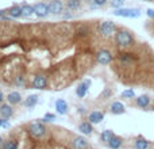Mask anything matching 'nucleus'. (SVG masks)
<instances>
[{
  "instance_id": "obj_1",
  "label": "nucleus",
  "mask_w": 154,
  "mask_h": 149,
  "mask_svg": "<svg viewBox=\"0 0 154 149\" xmlns=\"http://www.w3.org/2000/svg\"><path fill=\"white\" fill-rule=\"evenodd\" d=\"M115 42L119 48L122 49H127V48H131L135 42L134 40V35L130 30L127 29H118L116 34H115Z\"/></svg>"
},
{
  "instance_id": "obj_2",
  "label": "nucleus",
  "mask_w": 154,
  "mask_h": 149,
  "mask_svg": "<svg viewBox=\"0 0 154 149\" xmlns=\"http://www.w3.org/2000/svg\"><path fill=\"white\" fill-rule=\"evenodd\" d=\"M118 31L116 24L112 21H104L99 24V34L104 38H109L112 35H115Z\"/></svg>"
},
{
  "instance_id": "obj_3",
  "label": "nucleus",
  "mask_w": 154,
  "mask_h": 149,
  "mask_svg": "<svg viewBox=\"0 0 154 149\" xmlns=\"http://www.w3.org/2000/svg\"><path fill=\"white\" fill-rule=\"evenodd\" d=\"M29 133L35 138H43L48 133V129L43 122H32L29 125Z\"/></svg>"
},
{
  "instance_id": "obj_4",
  "label": "nucleus",
  "mask_w": 154,
  "mask_h": 149,
  "mask_svg": "<svg viewBox=\"0 0 154 149\" xmlns=\"http://www.w3.org/2000/svg\"><path fill=\"white\" fill-rule=\"evenodd\" d=\"M114 15L120 16V18H139L141 10H138V8H119V10H115Z\"/></svg>"
},
{
  "instance_id": "obj_5",
  "label": "nucleus",
  "mask_w": 154,
  "mask_h": 149,
  "mask_svg": "<svg viewBox=\"0 0 154 149\" xmlns=\"http://www.w3.org/2000/svg\"><path fill=\"white\" fill-rule=\"evenodd\" d=\"M114 60V56L112 53L108 50V49H100V50L96 53V61L100 65H108L112 62Z\"/></svg>"
},
{
  "instance_id": "obj_6",
  "label": "nucleus",
  "mask_w": 154,
  "mask_h": 149,
  "mask_svg": "<svg viewBox=\"0 0 154 149\" xmlns=\"http://www.w3.org/2000/svg\"><path fill=\"white\" fill-rule=\"evenodd\" d=\"M48 4L51 15H62V12L66 10L65 2H62V0H50Z\"/></svg>"
},
{
  "instance_id": "obj_7",
  "label": "nucleus",
  "mask_w": 154,
  "mask_h": 149,
  "mask_svg": "<svg viewBox=\"0 0 154 149\" xmlns=\"http://www.w3.org/2000/svg\"><path fill=\"white\" fill-rule=\"evenodd\" d=\"M34 14L38 16V18L43 19V18H48L50 15V10H49V4L48 3H35L34 4Z\"/></svg>"
},
{
  "instance_id": "obj_8",
  "label": "nucleus",
  "mask_w": 154,
  "mask_h": 149,
  "mask_svg": "<svg viewBox=\"0 0 154 149\" xmlns=\"http://www.w3.org/2000/svg\"><path fill=\"white\" fill-rule=\"evenodd\" d=\"M31 87L34 90H46V87H48V77L43 73H37L34 76V79H32Z\"/></svg>"
},
{
  "instance_id": "obj_9",
  "label": "nucleus",
  "mask_w": 154,
  "mask_h": 149,
  "mask_svg": "<svg viewBox=\"0 0 154 149\" xmlns=\"http://www.w3.org/2000/svg\"><path fill=\"white\" fill-rule=\"evenodd\" d=\"M72 147L73 149H87L89 147V141L84 136H76L72 140Z\"/></svg>"
},
{
  "instance_id": "obj_10",
  "label": "nucleus",
  "mask_w": 154,
  "mask_h": 149,
  "mask_svg": "<svg viewBox=\"0 0 154 149\" xmlns=\"http://www.w3.org/2000/svg\"><path fill=\"white\" fill-rule=\"evenodd\" d=\"M14 113H15L14 106H12V104H10L8 102H7V103H2V104H0V117H2V118L10 119V118L14 115Z\"/></svg>"
},
{
  "instance_id": "obj_11",
  "label": "nucleus",
  "mask_w": 154,
  "mask_h": 149,
  "mask_svg": "<svg viewBox=\"0 0 154 149\" xmlns=\"http://www.w3.org/2000/svg\"><path fill=\"white\" fill-rule=\"evenodd\" d=\"M89 87H91L89 80H84V81H81L76 88V95L79 96V98H84V96H87L88 91H89Z\"/></svg>"
},
{
  "instance_id": "obj_12",
  "label": "nucleus",
  "mask_w": 154,
  "mask_h": 149,
  "mask_svg": "<svg viewBox=\"0 0 154 149\" xmlns=\"http://www.w3.org/2000/svg\"><path fill=\"white\" fill-rule=\"evenodd\" d=\"M152 104V98L149 95H141L138 98H135V106L139 109H149V106Z\"/></svg>"
},
{
  "instance_id": "obj_13",
  "label": "nucleus",
  "mask_w": 154,
  "mask_h": 149,
  "mask_svg": "<svg viewBox=\"0 0 154 149\" xmlns=\"http://www.w3.org/2000/svg\"><path fill=\"white\" fill-rule=\"evenodd\" d=\"M109 113L114 115H120V114H125L126 113V107L125 104L122 103V102H112L111 104H109Z\"/></svg>"
},
{
  "instance_id": "obj_14",
  "label": "nucleus",
  "mask_w": 154,
  "mask_h": 149,
  "mask_svg": "<svg viewBox=\"0 0 154 149\" xmlns=\"http://www.w3.org/2000/svg\"><path fill=\"white\" fill-rule=\"evenodd\" d=\"M104 119V114L101 111H99V110H95V111L89 113V115H88V121H89L92 125H99V123H101Z\"/></svg>"
},
{
  "instance_id": "obj_15",
  "label": "nucleus",
  "mask_w": 154,
  "mask_h": 149,
  "mask_svg": "<svg viewBox=\"0 0 154 149\" xmlns=\"http://www.w3.org/2000/svg\"><path fill=\"white\" fill-rule=\"evenodd\" d=\"M5 100H7L10 104L15 106V104H19L22 102V95H20V92H18V91H12V92H10L7 96H5Z\"/></svg>"
},
{
  "instance_id": "obj_16",
  "label": "nucleus",
  "mask_w": 154,
  "mask_h": 149,
  "mask_svg": "<svg viewBox=\"0 0 154 149\" xmlns=\"http://www.w3.org/2000/svg\"><path fill=\"white\" fill-rule=\"evenodd\" d=\"M54 106H56V110H57V113H58V114H61V115L68 114V110H69V107H68L66 100H64V99H57Z\"/></svg>"
},
{
  "instance_id": "obj_17",
  "label": "nucleus",
  "mask_w": 154,
  "mask_h": 149,
  "mask_svg": "<svg viewBox=\"0 0 154 149\" xmlns=\"http://www.w3.org/2000/svg\"><path fill=\"white\" fill-rule=\"evenodd\" d=\"M79 132H81L84 136H91V134L93 133V125L89 122V121L81 122L79 125Z\"/></svg>"
},
{
  "instance_id": "obj_18",
  "label": "nucleus",
  "mask_w": 154,
  "mask_h": 149,
  "mask_svg": "<svg viewBox=\"0 0 154 149\" xmlns=\"http://www.w3.org/2000/svg\"><path fill=\"white\" fill-rule=\"evenodd\" d=\"M65 5H66V10L72 11V12H76V11H79L80 8H81L82 0H66Z\"/></svg>"
},
{
  "instance_id": "obj_19",
  "label": "nucleus",
  "mask_w": 154,
  "mask_h": 149,
  "mask_svg": "<svg viewBox=\"0 0 154 149\" xmlns=\"http://www.w3.org/2000/svg\"><path fill=\"white\" fill-rule=\"evenodd\" d=\"M8 15L11 16L12 19H18V18H22L23 16V12H22V5H12V7L8 8Z\"/></svg>"
},
{
  "instance_id": "obj_20",
  "label": "nucleus",
  "mask_w": 154,
  "mask_h": 149,
  "mask_svg": "<svg viewBox=\"0 0 154 149\" xmlns=\"http://www.w3.org/2000/svg\"><path fill=\"white\" fill-rule=\"evenodd\" d=\"M123 145V138L119 136H114L111 140H109V142L107 144V147L109 149H120Z\"/></svg>"
},
{
  "instance_id": "obj_21",
  "label": "nucleus",
  "mask_w": 154,
  "mask_h": 149,
  "mask_svg": "<svg viewBox=\"0 0 154 149\" xmlns=\"http://www.w3.org/2000/svg\"><path fill=\"white\" fill-rule=\"evenodd\" d=\"M38 100H39V96L38 95H29L26 99H24L23 104L27 107V109H32V107L37 106Z\"/></svg>"
},
{
  "instance_id": "obj_22",
  "label": "nucleus",
  "mask_w": 154,
  "mask_h": 149,
  "mask_svg": "<svg viewBox=\"0 0 154 149\" xmlns=\"http://www.w3.org/2000/svg\"><path fill=\"white\" fill-rule=\"evenodd\" d=\"M149 147H150V142L146 138H143V137H138L135 140V142H134V148L135 149H149Z\"/></svg>"
},
{
  "instance_id": "obj_23",
  "label": "nucleus",
  "mask_w": 154,
  "mask_h": 149,
  "mask_svg": "<svg viewBox=\"0 0 154 149\" xmlns=\"http://www.w3.org/2000/svg\"><path fill=\"white\" fill-rule=\"evenodd\" d=\"M76 35L80 38H87L89 35V27L87 24H80L76 29Z\"/></svg>"
},
{
  "instance_id": "obj_24",
  "label": "nucleus",
  "mask_w": 154,
  "mask_h": 149,
  "mask_svg": "<svg viewBox=\"0 0 154 149\" xmlns=\"http://www.w3.org/2000/svg\"><path fill=\"white\" fill-rule=\"evenodd\" d=\"M114 136L115 134L112 130H104V132H101V134H100V141L104 142V144H108L109 140H111Z\"/></svg>"
},
{
  "instance_id": "obj_25",
  "label": "nucleus",
  "mask_w": 154,
  "mask_h": 149,
  "mask_svg": "<svg viewBox=\"0 0 154 149\" xmlns=\"http://www.w3.org/2000/svg\"><path fill=\"white\" fill-rule=\"evenodd\" d=\"M22 12H23L24 18H30V16L34 14V5L23 4V5H22Z\"/></svg>"
},
{
  "instance_id": "obj_26",
  "label": "nucleus",
  "mask_w": 154,
  "mask_h": 149,
  "mask_svg": "<svg viewBox=\"0 0 154 149\" xmlns=\"http://www.w3.org/2000/svg\"><path fill=\"white\" fill-rule=\"evenodd\" d=\"M134 60L135 59H134L133 54H130V53H122L119 56V61L123 62V64H130V62H133Z\"/></svg>"
},
{
  "instance_id": "obj_27",
  "label": "nucleus",
  "mask_w": 154,
  "mask_h": 149,
  "mask_svg": "<svg viewBox=\"0 0 154 149\" xmlns=\"http://www.w3.org/2000/svg\"><path fill=\"white\" fill-rule=\"evenodd\" d=\"M2 149H18V141L16 140H7Z\"/></svg>"
},
{
  "instance_id": "obj_28",
  "label": "nucleus",
  "mask_w": 154,
  "mask_h": 149,
  "mask_svg": "<svg viewBox=\"0 0 154 149\" xmlns=\"http://www.w3.org/2000/svg\"><path fill=\"white\" fill-rule=\"evenodd\" d=\"M122 98L123 99H134L135 98V91L128 88V90H125L122 92Z\"/></svg>"
},
{
  "instance_id": "obj_29",
  "label": "nucleus",
  "mask_w": 154,
  "mask_h": 149,
  "mask_svg": "<svg viewBox=\"0 0 154 149\" xmlns=\"http://www.w3.org/2000/svg\"><path fill=\"white\" fill-rule=\"evenodd\" d=\"M15 87H19V88H23L26 85V79L23 76H16L15 77V81H14Z\"/></svg>"
},
{
  "instance_id": "obj_30",
  "label": "nucleus",
  "mask_w": 154,
  "mask_h": 149,
  "mask_svg": "<svg viewBox=\"0 0 154 149\" xmlns=\"http://www.w3.org/2000/svg\"><path fill=\"white\" fill-rule=\"evenodd\" d=\"M123 4H125V0H111L109 2V5L115 10H119V8H123Z\"/></svg>"
},
{
  "instance_id": "obj_31",
  "label": "nucleus",
  "mask_w": 154,
  "mask_h": 149,
  "mask_svg": "<svg viewBox=\"0 0 154 149\" xmlns=\"http://www.w3.org/2000/svg\"><path fill=\"white\" fill-rule=\"evenodd\" d=\"M54 121H56V115L51 114V113L45 114V115H43V118H42V122L43 123H45V122H54Z\"/></svg>"
},
{
  "instance_id": "obj_32",
  "label": "nucleus",
  "mask_w": 154,
  "mask_h": 149,
  "mask_svg": "<svg viewBox=\"0 0 154 149\" xmlns=\"http://www.w3.org/2000/svg\"><path fill=\"white\" fill-rule=\"evenodd\" d=\"M107 3H108V0H93L92 4L95 5V7H104Z\"/></svg>"
},
{
  "instance_id": "obj_33",
  "label": "nucleus",
  "mask_w": 154,
  "mask_h": 149,
  "mask_svg": "<svg viewBox=\"0 0 154 149\" xmlns=\"http://www.w3.org/2000/svg\"><path fill=\"white\" fill-rule=\"evenodd\" d=\"M146 15L149 16V18H152V19H154V10L153 8H149V10L146 11Z\"/></svg>"
},
{
  "instance_id": "obj_34",
  "label": "nucleus",
  "mask_w": 154,
  "mask_h": 149,
  "mask_svg": "<svg viewBox=\"0 0 154 149\" xmlns=\"http://www.w3.org/2000/svg\"><path fill=\"white\" fill-rule=\"evenodd\" d=\"M4 100H5V96H4V94H3V91L0 90V104L4 103Z\"/></svg>"
},
{
  "instance_id": "obj_35",
  "label": "nucleus",
  "mask_w": 154,
  "mask_h": 149,
  "mask_svg": "<svg viewBox=\"0 0 154 149\" xmlns=\"http://www.w3.org/2000/svg\"><path fill=\"white\" fill-rule=\"evenodd\" d=\"M7 14H8V10H0V19H2L4 15H7Z\"/></svg>"
},
{
  "instance_id": "obj_36",
  "label": "nucleus",
  "mask_w": 154,
  "mask_h": 149,
  "mask_svg": "<svg viewBox=\"0 0 154 149\" xmlns=\"http://www.w3.org/2000/svg\"><path fill=\"white\" fill-rule=\"evenodd\" d=\"M93 0H82V3H85V4H92Z\"/></svg>"
},
{
  "instance_id": "obj_37",
  "label": "nucleus",
  "mask_w": 154,
  "mask_h": 149,
  "mask_svg": "<svg viewBox=\"0 0 154 149\" xmlns=\"http://www.w3.org/2000/svg\"><path fill=\"white\" fill-rule=\"evenodd\" d=\"M4 140H3V137H0V148H3V145H4Z\"/></svg>"
},
{
  "instance_id": "obj_38",
  "label": "nucleus",
  "mask_w": 154,
  "mask_h": 149,
  "mask_svg": "<svg viewBox=\"0 0 154 149\" xmlns=\"http://www.w3.org/2000/svg\"><path fill=\"white\" fill-rule=\"evenodd\" d=\"M145 2H153V0H145Z\"/></svg>"
},
{
  "instance_id": "obj_39",
  "label": "nucleus",
  "mask_w": 154,
  "mask_h": 149,
  "mask_svg": "<svg viewBox=\"0 0 154 149\" xmlns=\"http://www.w3.org/2000/svg\"><path fill=\"white\" fill-rule=\"evenodd\" d=\"M153 29H154V21H153Z\"/></svg>"
}]
</instances>
